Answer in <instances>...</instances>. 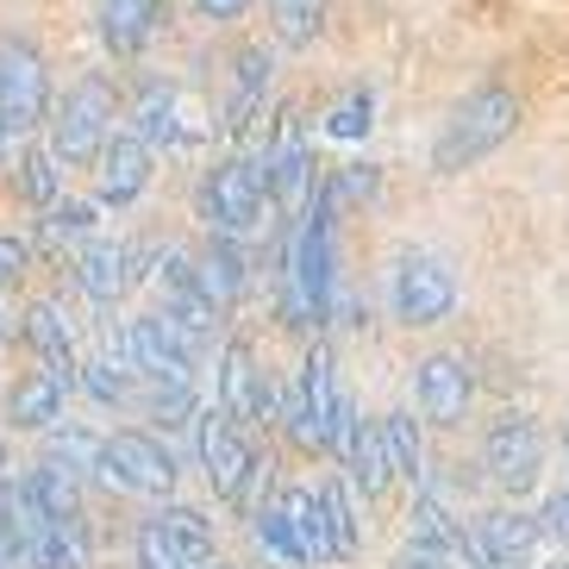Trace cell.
Masks as SVG:
<instances>
[{"label": "cell", "mask_w": 569, "mask_h": 569, "mask_svg": "<svg viewBox=\"0 0 569 569\" xmlns=\"http://www.w3.org/2000/svg\"><path fill=\"white\" fill-rule=\"evenodd\" d=\"M332 213L338 201L313 182L307 207L295 213V232H288V257H282V307L288 326H319L338 301L332 282Z\"/></svg>", "instance_id": "1"}, {"label": "cell", "mask_w": 569, "mask_h": 569, "mask_svg": "<svg viewBox=\"0 0 569 569\" xmlns=\"http://www.w3.org/2000/svg\"><path fill=\"white\" fill-rule=\"evenodd\" d=\"M269 207V163H263V138H244V151L207 176L201 188V219L213 226V238H251L263 226Z\"/></svg>", "instance_id": "2"}, {"label": "cell", "mask_w": 569, "mask_h": 569, "mask_svg": "<svg viewBox=\"0 0 569 569\" xmlns=\"http://www.w3.org/2000/svg\"><path fill=\"white\" fill-rule=\"evenodd\" d=\"M513 126H519L513 94H507V88H476V94L445 119V132H438V144H432V169L438 176H457V169L482 163L488 151H501L507 138H513Z\"/></svg>", "instance_id": "3"}, {"label": "cell", "mask_w": 569, "mask_h": 569, "mask_svg": "<svg viewBox=\"0 0 569 569\" xmlns=\"http://www.w3.org/2000/svg\"><path fill=\"white\" fill-rule=\"evenodd\" d=\"M44 126H51V144H44V151L63 169H88L101 157L107 132H113V82H107V76H82Z\"/></svg>", "instance_id": "4"}, {"label": "cell", "mask_w": 569, "mask_h": 569, "mask_svg": "<svg viewBox=\"0 0 569 569\" xmlns=\"http://www.w3.org/2000/svg\"><path fill=\"white\" fill-rule=\"evenodd\" d=\"M126 357L132 376H144L151 388H194V363H201V338L176 326L169 313H144L126 332Z\"/></svg>", "instance_id": "5"}, {"label": "cell", "mask_w": 569, "mask_h": 569, "mask_svg": "<svg viewBox=\"0 0 569 569\" xmlns=\"http://www.w3.org/2000/svg\"><path fill=\"white\" fill-rule=\"evenodd\" d=\"M94 482L113 488V495H169V488H176V457H169L163 438L126 426V432L101 438V469H94Z\"/></svg>", "instance_id": "6"}, {"label": "cell", "mask_w": 569, "mask_h": 569, "mask_svg": "<svg viewBox=\"0 0 569 569\" xmlns=\"http://www.w3.org/2000/svg\"><path fill=\"white\" fill-rule=\"evenodd\" d=\"M388 301L401 326H445L457 307V276L438 251H407L395 263V282H388Z\"/></svg>", "instance_id": "7"}, {"label": "cell", "mask_w": 569, "mask_h": 569, "mask_svg": "<svg viewBox=\"0 0 569 569\" xmlns=\"http://www.w3.org/2000/svg\"><path fill=\"white\" fill-rule=\"evenodd\" d=\"M482 469L501 495H526L538 482V469H545V432H538V419L507 407L482 438Z\"/></svg>", "instance_id": "8"}, {"label": "cell", "mask_w": 569, "mask_h": 569, "mask_svg": "<svg viewBox=\"0 0 569 569\" xmlns=\"http://www.w3.org/2000/svg\"><path fill=\"white\" fill-rule=\"evenodd\" d=\"M51 119V76L32 44H0V132H38Z\"/></svg>", "instance_id": "9"}, {"label": "cell", "mask_w": 569, "mask_h": 569, "mask_svg": "<svg viewBox=\"0 0 569 569\" xmlns=\"http://www.w3.org/2000/svg\"><path fill=\"white\" fill-rule=\"evenodd\" d=\"M263 163H269V207L301 213L313 194V151H307V119L295 107H282L276 138H263Z\"/></svg>", "instance_id": "10"}, {"label": "cell", "mask_w": 569, "mask_h": 569, "mask_svg": "<svg viewBox=\"0 0 569 569\" xmlns=\"http://www.w3.org/2000/svg\"><path fill=\"white\" fill-rule=\"evenodd\" d=\"M413 395L432 426H463L469 401H476V369H469L463 351H432L413 376Z\"/></svg>", "instance_id": "11"}, {"label": "cell", "mask_w": 569, "mask_h": 569, "mask_svg": "<svg viewBox=\"0 0 569 569\" xmlns=\"http://www.w3.org/2000/svg\"><path fill=\"white\" fill-rule=\"evenodd\" d=\"M219 413L232 419L238 432L244 426H257V419L276 413V395H269V376L257 369V351L244 345V338H232L226 345V357H219Z\"/></svg>", "instance_id": "12"}, {"label": "cell", "mask_w": 569, "mask_h": 569, "mask_svg": "<svg viewBox=\"0 0 569 569\" xmlns=\"http://www.w3.org/2000/svg\"><path fill=\"white\" fill-rule=\"evenodd\" d=\"M538 519L519 513V507H495V513L476 519V538H469V551L482 569H538Z\"/></svg>", "instance_id": "13"}, {"label": "cell", "mask_w": 569, "mask_h": 569, "mask_svg": "<svg viewBox=\"0 0 569 569\" xmlns=\"http://www.w3.org/2000/svg\"><path fill=\"white\" fill-rule=\"evenodd\" d=\"M194 451H201V469H207V482H213V495L232 501L238 482H244V469H251V457H257L244 445V432L219 407H207V413H194Z\"/></svg>", "instance_id": "14"}, {"label": "cell", "mask_w": 569, "mask_h": 569, "mask_svg": "<svg viewBox=\"0 0 569 569\" xmlns=\"http://www.w3.org/2000/svg\"><path fill=\"white\" fill-rule=\"evenodd\" d=\"M26 345L38 351L44 376H51L63 395H76V326H69L63 307H57V301H32V313H26Z\"/></svg>", "instance_id": "15"}, {"label": "cell", "mask_w": 569, "mask_h": 569, "mask_svg": "<svg viewBox=\"0 0 569 569\" xmlns=\"http://www.w3.org/2000/svg\"><path fill=\"white\" fill-rule=\"evenodd\" d=\"M94 169H101V201H107V207H126V201H138V194L151 188L157 157L144 151L132 132H107V144H101V157H94Z\"/></svg>", "instance_id": "16"}, {"label": "cell", "mask_w": 569, "mask_h": 569, "mask_svg": "<svg viewBox=\"0 0 569 569\" xmlns=\"http://www.w3.org/2000/svg\"><path fill=\"white\" fill-rule=\"evenodd\" d=\"M295 401H301V419H307V438H313V451H326V432H332L338 419V401H345V388H338V363L326 345H313L301 363V382H295Z\"/></svg>", "instance_id": "17"}, {"label": "cell", "mask_w": 569, "mask_h": 569, "mask_svg": "<svg viewBox=\"0 0 569 569\" xmlns=\"http://www.w3.org/2000/svg\"><path fill=\"white\" fill-rule=\"evenodd\" d=\"M138 257L119 244V238H88L82 244V257H76V282H82V295L88 301H101V307H113L126 288L138 282Z\"/></svg>", "instance_id": "18"}, {"label": "cell", "mask_w": 569, "mask_h": 569, "mask_svg": "<svg viewBox=\"0 0 569 569\" xmlns=\"http://www.w3.org/2000/svg\"><path fill=\"white\" fill-rule=\"evenodd\" d=\"M263 88H269V51L251 44L238 51V82H232V101H226V138H257V107H263Z\"/></svg>", "instance_id": "19"}, {"label": "cell", "mask_w": 569, "mask_h": 569, "mask_svg": "<svg viewBox=\"0 0 569 569\" xmlns=\"http://www.w3.org/2000/svg\"><path fill=\"white\" fill-rule=\"evenodd\" d=\"M276 513L288 519V532H295V545H301V563H332V545H326V519H319V488L295 482L276 495Z\"/></svg>", "instance_id": "20"}, {"label": "cell", "mask_w": 569, "mask_h": 569, "mask_svg": "<svg viewBox=\"0 0 569 569\" xmlns=\"http://www.w3.org/2000/svg\"><path fill=\"white\" fill-rule=\"evenodd\" d=\"M157 19H163V7L157 0H101V38L113 57H138L144 44H151Z\"/></svg>", "instance_id": "21"}, {"label": "cell", "mask_w": 569, "mask_h": 569, "mask_svg": "<svg viewBox=\"0 0 569 569\" xmlns=\"http://www.w3.org/2000/svg\"><path fill=\"white\" fill-rule=\"evenodd\" d=\"M194 282H201V295H207V307L213 313H226V307L244 295V282H251V269H244V251H238L232 238H213L207 244V257L194 263Z\"/></svg>", "instance_id": "22"}, {"label": "cell", "mask_w": 569, "mask_h": 569, "mask_svg": "<svg viewBox=\"0 0 569 569\" xmlns=\"http://www.w3.org/2000/svg\"><path fill=\"white\" fill-rule=\"evenodd\" d=\"M63 388L44 376V369H32L26 382H13V395H7V413H13V426L19 432H51L57 419H63Z\"/></svg>", "instance_id": "23"}, {"label": "cell", "mask_w": 569, "mask_h": 569, "mask_svg": "<svg viewBox=\"0 0 569 569\" xmlns=\"http://www.w3.org/2000/svg\"><path fill=\"white\" fill-rule=\"evenodd\" d=\"M19 532H26V551H19L26 569H88L82 526H19Z\"/></svg>", "instance_id": "24"}, {"label": "cell", "mask_w": 569, "mask_h": 569, "mask_svg": "<svg viewBox=\"0 0 569 569\" xmlns=\"http://www.w3.org/2000/svg\"><path fill=\"white\" fill-rule=\"evenodd\" d=\"M319 519H326V545L332 563H351L363 532H357V507H351V482H319Z\"/></svg>", "instance_id": "25"}, {"label": "cell", "mask_w": 569, "mask_h": 569, "mask_svg": "<svg viewBox=\"0 0 569 569\" xmlns=\"http://www.w3.org/2000/svg\"><path fill=\"white\" fill-rule=\"evenodd\" d=\"M157 526H163V538L176 545L182 569L213 563V526H207V513H201V507H163V513H157Z\"/></svg>", "instance_id": "26"}, {"label": "cell", "mask_w": 569, "mask_h": 569, "mask_svg": "<svg viewBox=\"0 0 569 569\" xmlns=\"http://www.w3.org/2000/svg\"><path fill=\"white\" fill-rule=\"evenodd\" d=\"M376 432H382L388 469L407 476V482H426V438H419V419L413 413H388V419H376Z\"/></svg>", "instance_id": "27"}, {"label": "cell", "mask_w": 569, "mask_h": 569, "mask_svg": "<svg viewBox=\"0 0 569 569\" xmlns=\"http://www.w3.org/2000/svg\"><path fill=\"white\" fill-rule=\"evenodd\" d=\"M132 138L144 144V151H157V144H176V138H182V126H176V88H169V82H151V88H144Z\"/></svg>", "instance_id": "28"}, {"label": "cell", "mask_w": 569, "mask_h": 569, "mask_svg": "<svg viewBox=\"0 0 569 569\" xmlns=\"http://www.w3.org/2000/svg\"><path fill=\"white\" fill-rule=\"evenodd\" d=\"M345 469H351V488H363L369 501L388 495L395 469H388V451H382V432H376V426H357V445H351V457H345Z\"/></svg>", "instance_id": "29"}, {"label": "cell", "mask_w": 569, "mask_h": 569, "mask_svg": "<svg viewBox=\"0 0 569 569\" xmlns=\"http://www.w3.org/2000/svg\"><path fill=\"white\" fill-rule=\"evenodd\" d=\"M269 26H276V44L307 51L326 26V0H269Z\"/></svg>", "instance_id": "30"}, {"label": "cell", "mask_w": 569, "mask_h": 569, "mask_svg": "<svg viewBox=\"0 0 569 569\" xmlns=\"http://www.w3.org/2000/svg\"><path fill=\"white\" fill-rule=\"evenodd\" d=\"M44 463L69 469V476L82 482V476H94V469H101V438L82 432V426H63V432H51V451H44Z\"/></svg>", "instance_id": "31"}, {"label": "cell", "mask_w": 569, "mask_h": 569, "mask_svg": "<svg viewBox=\"0 0 569 569\" xmlns=\"http://www.w3.org/2000/svg\"><path fill=\"white\" fill-rule=\"evenodd\" d=\"M19 188H26V201L32 207H57V194H63V169H57V157L44 151V144L26 151V163H19Z\"/></svg>", "instance_id": "32"}, {"label": "cell", "mask_w": 569, "mask_h": 569, "mask_svg": "<svg viewBox=\"0 0 569 569\" xmlns=\"http://www.w3.org/2000/svg\"><path fill=\"white\" fill-rule=\"evenodd\" d=\"M251 532H257V545H263V557H276L282 569H307L301 563V545H295V532H288V519L276 513V501L251 519Z\"/></svg>", "instance_id": "33"}, {"label": "cell", "mask_w": 569, "mask_h": 569, "mask_svg": "<svg viewBox=\"0 0 569 569\" xmlns=\"http://www.w3.org/2000/svg\"><path fill=\"white\" fill-rule=\"evenodd\" d=\"M369 113H376V101H369L363 88H351V94H345V101L326 113V138H345V144H351V138H363L369 126H376Z\"/></svg>", "instance_id": "34"}, {"label": "cell", "mask_w": 569, "mask_h": 569, "mask_svg": "<svg viewBox=\"0 0 569 569\" xmlns=\"http://www.w3.org/2000/svg\"><path fill=\"white\" fill-rule=\"evenodd\" d=\"M76 388H88L101 407H119V401H126V369H113L107 357H94V363H76Z\"/></svg>", "instance_id": "35"}, {"label": "cell", "mask_w": 569, "mask_h": 569, "mask_svg": "<svg viewBox=\"0 0 569 569\" xmlns=\"http://www.w3.org/2000/svg\"><path fill=\"white\" fill-rule=\"evenodd\" d=\"M269 482H276V463L269 457H251V469H244V482H238V495H232V507L244 519H257L269 507Z\"/></svg>", "instance_id": "36"}, {"label": "cell", "mask_w": 569, "mask_h": 569, "mask_svg": "<svg viewBox=\"0 0 569 569\" xmlns=\"http://www.w3.org/2000/svg\"><path fill=\"white\" fill-rule=\"evenodd\" d=\"M44 238H88L94 232V207L88 201H57V207H44Z\"/></svg>", "instance_id": "37"}, {"label": "cell", "mask_w": 569, "mask_h": 569, "mask_svg": "<svg viewBox=\"0 0 569 569\" xmlns=\"http://www.w3.org/2000/svg\"><path fill=\"white\" fill-rule=\"evenodd\" d=\"M138 569H182V557H176V545L163 538V526H157V519H144V526H138Z\"/></svg>", "instance_id": "38"}, {"label": "cell", "mask_w": 569, "mask_h": 569, "mask_svg": "<svg viewBox=\"0 0 569 569\" xmlns=\"http://www.w3.org/2000/svg\"><path fill=\"white\" fill-rule=\"evenodd\" d=\"M188 413H194V388H151V419L188 426Z\"/></svg>", "instance_id": "39"}, {"label": "cell", "mask_w": 569, "mask_h": 569, "mask_svg": "<svg viewBox=\"0 0 569 569\" xmlns=\"http://www.w3.org/2000/svg\"><path fill=\"white\" fill-rule=\"evenodd\" d=\"M538 538H551V545L569 551V488H557L551 501H545V513H538Z\"/></svg>", "instance_id": "40"}, {"label": "cell", "mask_w": 569, "mask_h": 569, "mask_svg": "<svg viewBox=\"0 0 569 569\" xmlns=\"http://www.w3.org/2000/svg\"><path fill=\"white\" fill-rule=\"evenodd\" d=\"M19 276H26V244L19 238H0V288L19 282Z\"/></svg>", "instance_id": "41"}, {"label": "cell", "mask_w": 569, "mask_h": 569, "mask_svg": "<svg viewBox=\"0 0 569 569\" xmlns=\"http://www.w3.org/2000/svg\"><path fill=\"white\" fill-rule=\"evenodd\" d=\"M401 569H451V563H445V557H432V551H419V545H407Z\"/></svg>", "instance_id": "42"}, {"label": "cell", "mask_w": 569, "mask_h": 569, "mask_svg": "<svg viewBox=\"0 0 569 569\" xmlns=\"http://www.w3.org/2000/svg\"><path fill=\"white\" fill-rule=\"evenodd\" d=\"M244 7H251V0H201V13H207V19H238Z\"/></svg>", "instance_id": "43"}, {"label": "cell", "mask_w": 569, "mask_h": 569, "mask_svg": "<svg viewBox=\"0 0 569 569\" xmlns=\"http://www.w3.org/2000/svg\"><path fill=\"white\" fill-rule=\"evenodd\" d=\"M563 451H569V419H563Z\"/></svg>", "instance_id": "44"}, {"label": "cell", "mask_w": 569, "mask_h": 569, "mask_svg": "<svg viewBox=\"0 0 569 569\" xmlns=\"http://www.w3.org/2000/svg\"><path fill=\"white\" fill-rule=\"evenodd\" d=\"M0 338H7V313H0Z\"/></svg>", "instance_id": "45"}, {"label": "cell", "mask_w": 569, "mask_h": 569, "mask_svg": "<svg viewBox=\"0 0 569 569\" xmlns=\"http://www.w3.org/2000/svg\"><path fill=\"white\" fill-rule=\"evenodd\" d=\"M551 569H569V563H551Z\"/></svg>", "instance_id": "46"}, {"label": "cell", "mask_w": 569, "mask_h": 569, "mask_svg": "<svg viewBox=\"0 0 569 569\" xmlns=\"http://www.w3.org/2000/svg\"><path fill=\"white\" fill-rule=\"evenodd\" d=\"M0 144H7V132H0Z\"/></svg>", "instance_id": "47"}, {"label": "cell", "mask_w": 569, "mask_h": 569, "mask_svg": "<svg viewBox=\"0 0 569 569\" xmlns=\"http://www.w3.org/2000/svg\"><path fill=\"white\" fill-rule=\"evenodd\" d=\"M201 569H213V563H201Z\"/></svg>", "instance_id": "48"}]
</instances>
